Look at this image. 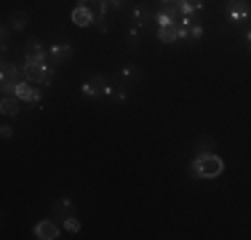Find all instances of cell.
I'll list each match as a JSON object with an SVG mask.
<instances>
[{"mask_svg": "<svg viewBox=\"0 0 251 240\" xmlns=\"http://www.w3.org/2000/svg\"><path fill=\"white\" fill-rule=\"evenodd\" d=\"M225 171V160L217 152L208 155H195L193 163L187 166V176L190 179H217Z\"/></svg>", "mask_w": 251, "mask_h": 240, "instance_id": "6da1fadb", "label": "cell"}, {"mask_svg": "<svg viewBox=\"0 0 251 240\" xmlns=\"http://www.w3.org/2000/svg\"><path fill=\"white\" fill-rule=\"evenodd\" d=\"M25 72H27V80L35 83V86H51L56 67H51L49 62H25Z\"/></svg>", "mask_w": 251, "mask_h": 240, "instance_id": "7a4b0ae2", "label": "cell"}, {"mask_svg": "<svg viewBox=\"0 0 251 240\" xmlns=\"http://www.w3.org/2000/svg\"><path fill=\"white\" fill-rule=\"evenodd\" d=\"M112 88L115 86H110V77L97 72V75H91L86 83H83L80 91H83V96H88V99H101V96H110Z\"/></svg>", "mask_w": 251, "mask_h": 240, "instance_id": "3957f363", "label": "cell"}, {"mask_svg": "<svg viewBox=\"0 0 251 240\" xmlns=\"http://www.w3.org/2000/svg\"><path fill=\"white\" fill-rule=\"evenodd\" d=\"M222 11H225V16H227V22L235 24V27L246 24L249 16H251L249 0H225V8H222Z\"/></svg>", "mask_w": 251, "mask_h": 240, "instance_id": "277c9868", "label": "cell"}, {"mask_svg": "<svg viewBox=\"0 0 251 240\" xmlns=\"http://www.w3.org/2000/svg\"><path fill=\"white\" fill-rule=\"evenodd\" d=\"M70 59H73V46H70V43H53L49 48V64H51V67L70 64Z\"/></svg>", "mask_w": 251, "mask_h": 240, "instance_id": "5b68a950", "label": "cell"}, {"mask_svg": "<svg viewBox=\"0 0 251 240\" xmlns=\"http://www.w3.org/2000/svg\"><path fill=\"white\" fill-rule=\"evenodd\" d=\"M16 96H19L22 101H27V104H40V99H43V88H38L35 83H19L16 86Z\"/></svg>", "mask_w": 251, "mask_h": 240, "instance_id": "8992f818", "label": "cell"}, {"mask_svg": "<svg viewBox=\"0 0 251 240\" xmlns=\"http://www.w3.org/2000/svg\"><path fill=\"white\" fill-rule=\"evenodd\" d=\"M62 232H64V227L51 221V219H43L35 224V238H40V240H53V238L62 235Z\"/></svg>", "mask_w": 251, "mask_h": 240, "instance_id": "52a82bcc", "label": "cell"}, {"mask_svg": "<svg viewBox=\"0 0 251 240\" xmlns=\"http://www.w3.org/2000/svg\"><path fill=\"white\" fill-rule=\"evenodd\" d=\"M25 62H49V51L43 48V43H40L38 38L27 40V46H25Z\"/></svg>", "mask_w": 251, "mask_h": 240, "instance_id": "ba28073f", "label": "cell"}, {"mask_svg": "<svg viewBox=\"0 0 251 240\" xmlns=\"http://www.w3.org/2000/svg\"><path fill=\"white\" fill-rule=\"evenodd\" d=\"M0 80H11V83H25L27 80V72H25V64L16 67V64L5 62L3 59V67H0Z\"/></svg>", "mask_w": 251, "mask_h": 240, "instance_id": "9c48e42d", "label": "cell"}, {"mask_svg": "<svg viewBox=\"0 0 251 240\" xmlns=\"http://www.w3.org/2000/svg\"><path fill=\"white\" fill-rule=\"evenodd\" d=\"M80 5L94 16V22L107 19V11H110V0H80Z\"/></svg>", "mask_w": 251, "mask_h": 240, "instance_id": "30bf717a", "label": "cell"}, {"mask_svg": "<svg viewBox=\"0 0 251 240\" xmlns=\"http://www.w3.org/2000/svg\"><path fill=\"white\" fill-rule=\"evenodd\" d=\"M158 40L160 43H179L182 32H179V24H169V27H158Z\"/></svg>", "mask_w": 251, "mask_h": 240, "instance_id": "8fae6325", "label": "cell"}, {"mask_svg": "<svg viewBox=\"0 0 251 240\" xmlns=\"http://www.w3.org/2000/svg\"><path fill=\"white\" fill-rule=\"evenodd\" d=\"M19 104H22L19 96H3V101H0V112H3L5 118L19 115Z\"/></svg>", "mask_w": 251, "mask_h": 240, "instance_id": "7c38bea8", "label": "cell"}, {"mask_svg": "<svg viewBox=\"0 0 251 240\" xmlns=\"http://www.w3.org/2000/svg\"><path fill=\"white\" fill-rule=\"evenodd\" d=\"M51 208H53L59 216H62V221L67 219V216H75V206H73V200H67V197H59V200L53 203Z\"/></svg>", "mask_w": 251, "mask_h": 240, "instance_id": "4fadbf2b", "label": "cell"}, {"mask_svg": "<svg viewBox=\"0 0 251 240\" xmlns=\"http://www.w3.org/2000/svg\"><path fill=\"white\" fill-rule=\"evenodd\" d=\"M150 22H155V16L150 14V8H147V5H136V8H134V24H139V27L145 29Z\"/></svg>", "mask_w": 251, "mask_h": 240, "instance_id": "5bb4252c", "label": "cell"}, {"mask_svg": "<svg viewBox=\"0 0 251 240\" xmlns=\"http://www.w3.org/2000/svg\"><path fill=\"white\" fill-rule=\"evenodd\" d=\"M73 24H75V27H91V24H94V16L88 14L83 5H77V8L73 11Z\"/></svg>", "mask_w": 251, "mask_h": 240, "instance_id": "9a60e30c", "label": "cell"}, {"mask_svg": "<svg viewBox=\"0 0 251 240\" xmlns=\"http://www.w3.org/2000/svg\"><path fill=\"white\" fill-rule=\"evenodd\" d=\"M27 22H29L27 11H14V14H11V19H8V27L16 29V32H22V29L27 27Z\"/></svg>", "mask_w": 251, "mask_h": 240, "instance_id": "2e32d148", "label": "cell"}, {"mask_svg": "<svg viewBox=\"0 0 251 240\" xmlns=\"http://www.w3.org/2000/svg\"><path fill=\"white\" fill-rule=\"evenodd\" d=\"M214 147H217V142H214V136L203 134L201 139L195 142V155H208V152H214Z\"/></svg>", "mask_w": 251, "mask_h": 240, "instance_id": "e0dca14e", "label": "cell"}, {"mask_svg": "<svg viewBox=\"0 0 251 240\" xmlns=\"http://www.w3.org/2000/svg\"><path fill=\"white\" fill-rule=\"evenodd\" d=\"M121 80H123V83H134V80H139V70L131 67V64H126V67L121 70Z\"/></svg>", "mask_w": 251, "mask_h": 240, "instance_id": "ac0fdd59", "label": "cell"}, {"mask_svg": "<svg viewBox=\"0 0 251 240\" xmlns=\"http://www.w3.org/2000/svg\"><path fill=\"white\" fill-rule=\"evenodd\" d=\"M203 38V27H201V24L198 22H195L193 24V27H190L187 29V38H184V40H187V43H198V40Z\"/></svg>", "mask_w": 251, "mask_h": 240, "instance_id": "d6986e66", "label": "cell"}, {"mask_svg": "<svg viewBox=\"0 0 251 240\" xmlns=\"http://www.w3.org/2000/svg\"><path fill=\"white\" fill-rule=\"evenodd\" d=\"M0 48H3V53L11 48V27L8 24H3V29H0Z\"/></svg>", "mask_w": 251, "mask_h": 240, "instance_id": "ffe728a7", "label": "cell"}, {"mask_svg": "<svg viewBox=\"0 0 251 240\" xmlns=\"http://www.w3.org/2000/svg\"><path fill=\"white\" fill-rule=\"evenodd\" d=\"M62 227H64V230H67V232H80V221H77L75 216H67Z\"/></svg>", "mask_w": 251, "mask_h": 240, "instance_id": "44dd1931", "label": "cell"}, {"mask_svg": "<svg viewBox=\"0 0 251 240\" xmlns=\"http://www.w3.org/2000/svg\"><path fill=\"white\" fill-rule=\"evenodd\" d=\"M139 38H142V27H139V24H134V27L128 29V43L136 46V43H139Z\"/></svg>", "mask_w": 251, "mask_h": 240, "instance_id": "7402d4cb", "label": "cell"}, {"mask_svg": "<svg viewBox=\"0 0 251 240\" xmlns=\"http://www.w3.org/2000/svg\"><path fill=\"white\" fill-rule=\"evenodd\" d=\"M126 3H128V0H110V8H112V11H123Z\"/></svg>", "mask_w": 251, "mask_h": 240, "instance_id": "603a6c76", "label": "cell"}, {"mask_svg": "<svg viewBox=\"0 0 251 240\" xmlns=\"http://www.w3.org/2000/svg\"><path fill=\"white\" fill-rule=\"evenodd\" d=\"M0 136H3V139H11V136H14V128H11V125H3V128H0Z\"/></svg>", "mask_w": 251, "mask_h": 240, "instance_id": "cb8c5ba5", "label": "cell"}, {"mask_svg": "<svg viewBox=\"0 0 251 240\" xmlns=\"http://www.w3.org/2000/svg\"><path fill=\"white\" fill-rule=\"evenodd\" d=\"M243 38H246V51L251 53V27L246 29V32H243Z\"/></svg>", "mask_w": 251, "mask_h": 240, "instance_id": "d4e9b609", "label": "cell"}, {"mask_svg": "<svg viewBox=\"0 0 251 240\" xmlns=\"http://www.w3.org/2000/svg\"><path fill=\"white\" fill-rule=\"evenodd\" d=\"M160 5H169V3H176V0H158Z\"/></svg>", "mask_w": 251, "mask_h": 240, "instance_id": "484cf974", "label": "cell"}]
</instances>
